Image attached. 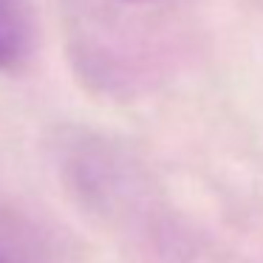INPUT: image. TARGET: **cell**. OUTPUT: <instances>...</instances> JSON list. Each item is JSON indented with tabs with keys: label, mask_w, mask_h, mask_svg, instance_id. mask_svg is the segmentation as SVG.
<instances>
[{
	"label": "cell",
	"mask_w": 263,
	"mask_h": 263,
	"mask_svg": "<svg viewBox=\"0 0 263 263\" xmlns=\"http://www.w3.org/2000/svg\"><path fill=\"white\" fill-rule=\"evenodd\" d=\"M0 263H6V260H3V257H0Z\"/></svg>",
	"instance_id": "obj_2"
},
{
	"label": "cell",
	"mask_w": 263,
	"mask_h": 263,
	"mask_svg": "<svg viewBox=\"0 0 263 263\" xmlns=\"http://www.w3.org/2000/svg\"><path fill=\"white\" fill-rule=\"evenodd\" d=\"M29 48V26L20 0H0V71L14 68Z\"/></svg>",
	"instance_id": "obj_1"
}]
</instances>
